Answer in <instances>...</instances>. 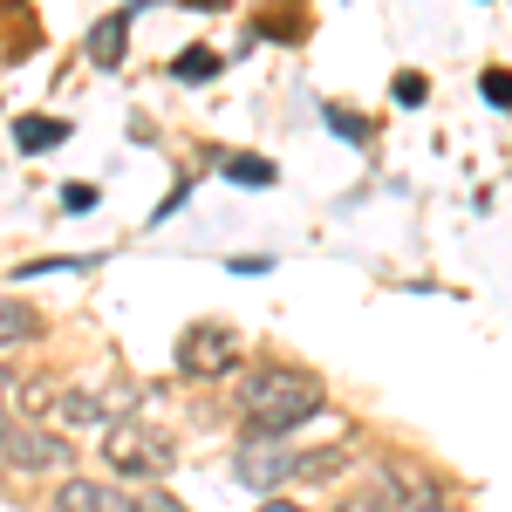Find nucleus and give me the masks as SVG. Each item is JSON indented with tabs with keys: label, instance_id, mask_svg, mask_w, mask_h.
Segmentation results:
<instances>
[{
	"label": "nucleus",
	"instance_id": "1",
	"mask_svg": "<svg viewBox=\"0 0 512 512\" xmlns=\"http://www.w3.org/2000/svg\"><path fill=\"white\" fill-rule=\"evenodd\" d=\"M239 403L253 417V437H287L308 417H321V383L308 369H253L239 383Z\"/></svg>",
	"mask_w": 512,
	"mask_h": 512
},
{
	"label": "nucleus",
	"instance_id": "2",
	"mask_svg": "<svg viewBox=\"0 0 512 512\" xmlns=\"http://www.w3.org/2000/svg\"><path fill=\"white\" fill-rule=\"evenodd\" d=\"M294 472H301V458L287 444H274V437H253V444L233 451V478L253 485V492H267V485H280V478H294Z\"/></svg>",
	"mask_w": 512,
	"mask_h": 512
},
{
	"label": "nucleus",
	"instance_id": "3",
	"mask_svg": "<svg viewBox=\"0 0 512 512\" xmlns=\"http://www.w3.org/2000/svg\"><path fill=\"white\" fill-rule=\"evenodd\" d=\"M171 437H158V431H144V424H123V431H110V465L117 472H171Z\"/></svg>",
	"mask_w": 512,
	"mask_h": 512
},
{
	"label": "nucleus",
	"instance_id": "4",
	"mask_svg": "<svg viewBox=\"0 0 512 512\" xmlns=\"http://www.w3.org/2000/svg\"><path fill=\"white\" fill-rule=\"evenodd\" d=\"M226 362H233V328H219V321L185 328V342H178V369L185 376H219Z\"/></svg>",
	"mask_w": 512,
	"mask_h": 512
},
{
	"label": "nucleus",
	"instance_id": "5",
	"mask_svg": "<svg viewBox=\"0 0 512 512\" xmlns=\"http://www.w3.org/2000/svg\"><path fill=\"white\" fill-rule=\"evenodd\" d=\"M0 458H7V465H28V472H62V465H69V444H62V437L0 424Z\"/></svg>",
	"mask_w": 512,
	"mask_h": 512
},
{
	"label": "nucleus",
	"instance_id": "6",
	"mask_svg": "<svg viewBox=\"0 0 512 512\" xmlns=\"http://www.w3.org/2000/svg\"><path fill=\"white\" fill-rule=\"evenodd\" d=\"M55 506L62 512H137V499H123L110 485H89V478H69V485L55 492Z\"/></svg>",
	"mask_w": 512,
	"mask_h": 512
},
{
	"label": "nucleus",
	"instance_id": "7",
	"mask_svg": "<svg viewBox=\"0 0 512 512\" xmlns=\"http://www.w3.org/2000/svg\"><path fill=\"white\" fill-rule=\"evenodd\" d=\"M123 41H130V14L96 21V35H89V62H96V69H117V62H123Z\"/></svg>",
	"mask_w": 512,
	"mask_h": 512
},
{
	"label": "nucleus",
	"instance_id": "8",
	"mask_svg": "<svg viewBox=\"0 0 512 512\" xmlns=\"http://www.w3.org/2000/svg\"><path fill=\"white\" fill-rule=\"evenodd\" d=\"M14 144H21V151H55V144H69V123H55V117H21V123H14Z\"/></svg>",
	"mask_w": 512,
	"mask_h": 512
},
{
	"label": "nucleus",
	"instance_id": "9",
	"mask_svg": "<svg viewBox=\"0 0 512 512\" xmlns=\"http://www.w3.org/2000/svg\"><path fill=\"white\" fill-rule=\"evenodd\" d=\"M55 424H96V396H82V390L55 396Z\"/></svg>",
	"mask_w": 512,
	"mask_h": 512
},
{
	"label": "nucleus",
	"instance_id": "10",
	"mask_svg": "<svg viewBox=\"0 0 512 512\" xmlns=\"http://www.w3.org/2000/svg\"><path fill=\"white\" fill-rule=\"evenodd\" d=\"M178 76L185 82H212L219 76V55H212V48H185V55H178Z\"/></svg>",
	"mask_w": 512,
	"mask_h": 512
},
{
	"label": "nucleus",
	"instance_id": "11",
	"mask_svg": "<svg viewBox=\"0 0 512 512\" xmlns=\"http://www.w3.org/2000/svg\"><path fill=\"white\" fill-rule=\"evenodd\" d=\"M226 178L233 185H274V164L267 158H226Z\"/></svg>",
	"mask_w": 512,
	"mask_h": 512
},
{
	"label": "nucleus",
	"instance_id": "12",
	"mask_svg": "<svg viewBox=\"0 0 512 512\" xmlns=\"http://www.w3.org/2000/svg\"><path fill=\"white\" fill-rule=\"evenodd\" d=\"M328 130L349 137V144H369V117H355V110H342V103H328Z\"/></svg>",
	"mask_w": 512,
	"mask_h": 512
},
{
	"label": "nucleus",
	"instance_id": "13",
	"mask_svg": "<svg viewBox=\"0 0 512 512\" xmlns=\"http://www.w3.org/2000/svg\"><path fill=\"white\" fill-rule=\"evenodd\" d=\"M35 335V315L28 308H0V342H28Z\"/></svg>",
	"mask_w": 512,
	"mask_h": 512
},
{
	"label": "nucleus",
	"instance_id": "14",
	"mask_svg": "<svg viewBox=\"0 0 512 512\" xmlns=\"http://www.w3.org/2000/svg\"><path fill=\"white\" fill-rule=\"evenodd\" d=\"M485 103L512 110V69H485Z\"/></svg>",
	"mask_w": 512,
	"mask_h": 512
},
{
	"label": "nucleus",
	"instance_id": "15",
	"mask_svg": "<svg viewBox=\"0 0 512 512\" xmlns=\"http://www.w3.org/2000/svg\"><path fill=\"white\" fill-rule=\"evenodd\" d=\"M424 96H431V82L417 76V69H410V76H396V103H403V110H417Z\"/></svg>",
	"mask_w": 512,
	"mask_h": 512
},
{
	"label": "nucleus",
	"instance_id": "16",
	"mask_svg": "<svg viewBox=\"0 0 512 512\" xmlns=\"http://www.w3.org/2000/svg\"><path fill=\"white\" fill-rule=\"evenodd\" d=\"M342 512H396V499L390 492H362V499H349Z\"/></svg>",
	"mask_w": 512,
	"mask_h": 512
},
{
	"label": "nucleus",
	"instance_id": "17",
	"mask_svg": "<svg viewBox=\"0 0 512 512\" xmlns=\"http://www.w3.org/2000/svg\"><path fill=\"white\" fill-rule=\"evenodd\" d=\"M62 205H69V212H89V205H96V185H62Z\"/></svg>",
	"mask_w": 512,
	"mask_h": 512
},
{
	"label": "nucleus",
	"instance_id": "18",
	"mask_svg": "<svg viewBox=\"0 0 512 512\" xmlns=\"http://www.w3.org/2000/svg\"><path fill=\"white\" fill-rule=\"evenodd\" d=\"M137 512H185L178 499H164V492H151V499H137Z\"/></svg>",
	"mask_w": 512,
	"mask_h": 512
},
{
	"label": "nucleus",
	"instance_id": "19",
	"mask_svg": "<svg viewBox=\"0 0 512 512\" xmlns=\"http://www.w3.org/2000/svg\"><path fill=\"white\" fill-rule=\"evenodd\" d=\"M396 512H444L437 499H417V506H396Z\"/></svg>",
	"mask_w": 512,
	"mask_h": 512
},
{
	"label": "nucleus",
	"instance_id": "20",
	"mask_svg": "<svg viewBox=\"0 0 512 512\" xmlns=\"http://www.w3.org/2000/svg\"><path fill=\"white\" fill-rule=\"evenodd\" d=\"M185 7H226V0H185Z\"/></svg>",
	"mask_w": 512,
	"mask_h": 512
},
{
	"label": "nucleus",
	"instance_id": "21",
	"mask_svg": "<svg viewBox=\"0 0 512 512\" xmlns=\"http://www.w3.org/2000/svg\"><path fill=\"white\" fill-rule=\"evenodd\" d=\"M260 512H301V506H260Z\"/></svg>",
	"mask_w": 512,
	"mask_h": 512
}]
</instances>
